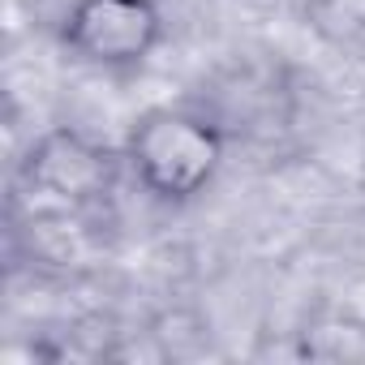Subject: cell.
<instances>
[{
  "label": "cell",
  "mask_w": 365,
  "mask_h": 365,
  "mask_svg": "<svg viewBox=\"0 0 365 365\" xmlns=\"http://www.w3.org/2000/svg\"><path fill=\"white\" fill-rule=\"evenodd\" d=\"M228 155L220 120L194 108H150L125 138V163L146 198L163 207H185L211 190Z\"/></svg>",
  "instance_id": "6da1fadb"
},
{
  "label": "cell",
  "mask_w": 365,
  "mask_h": 365,
  "mask_svg": "<svg viewBox=\"0 0 365 365\" xmlns=\"http://www.w3.org/2000/svg\"><path fill=\"white\" fill-rule=\"evenodd\" d=\"M125 150H112L78 129H52L35 138L22 159V180L56 207H95L112 194Z\"/></svg>",
  "instance_id": "3957f363"
},
{
  "label": "cell",
  "mask_w": 365,
  "mask_h": 365,
  "mask_svg": "<svg viewBox=\"0 0 365 365\" xmlns=\"http://www.w3.org/2000/svg\"><path fill=\"white\" fill-rule=\"evenodd\" d=\"M168 35L159 0H73L61 43L78 65L103 69V73H129L142 69Z\"/></svg>",
  "instance_id": "7a4b0ae2"
}]
</instances>
